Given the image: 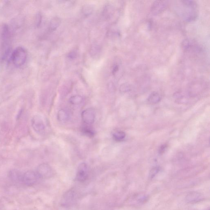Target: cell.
<instances>
[{"mask_svg": "<svg viewBox=\"0 0 210 210\" xmlns=\"http://www.w3.org/2000/svg\"><path fill=\"white\" fill-rule=\"evenodd\" d=\"M61 23V20L58 17H53L51 20L50 24V30L52 31H54L58 27Z\"/></svg>", "mask_w": 210, "mask_h": 210, "instance_id": "obj_12", "label": "cell"}, {"mask_svg": "<svg viewBox=\"0 0 210 210\" xmlns=\"http://www.w3.org/2000/svg\"><path fill=\"white\" fill-rule=\"evenodd\" d=\"M83 97L80 95L72 96L69 98V102L73 105H80L83 102Z\"/></svg>", "mask_w": 210, "mask_h": 210, "instance_id": "obj_14", "label": "cell"}, {"mask_svg": "<svg viewBox=\"0 0 210 210\" xmlns=\"http://www.w3.org/2000/svg\"><path fill=\"white\" fill-rule=\"evenodd\" d=\"M36 172L40 178H49L53 175V169L49 165L46 163H43L38 166Z\"/></svg>", "mask_w": 210, "mask_h": 210, "instance_id": "obj_3", "label": "cell"}, {"mask_svg": "<svg viewBox=\"0 0 210 210\" xmlns=\"http://www.w3.org/2000/svg\"><path fill=\"white\" fill-rule=\"evenodd\" d=\"M23 174L17 170H10L9 173V177L12 181L16 183H22Z\"/></svg>", "mask_w": 210, "mask_h": 210, "instance_id": "obj_9", "label": "cell"}, {"mask_svg": "<svg viewBox=\"0 0 210 210\" xmlns=\"http://www.w3.org/2000/svg\"><path fill=\"white\" fill-rule=\"evenodd\" d=\"M12 61L16 67L24 65L26 62L27 53L26 51L21 46H18L14 50L11 55Z\"/></svg>", "mask_w": 210, "mask_h": 210, "instance_id": "obj_2", "label": "cell"}, {"mask_svg": "<svg viewBox=\"0 0 210 210\" xmlns=\"http://www.w3.org/2000/svg\"><path fill=\"white\" fill-rule=\"evenodd\" d=\"M167 146L165 145H163L161 146L159 149V152L160 154H162L165 152V149H166Z\"/></svg>", "mask_w": 210, "mask_h": 210, "instance_id": "obj_24", "label": "cell"}, {"mask_svg": "<svg viewBox=\"0 0 210 210\" xmlns=\"http://www.w3.org/2000/svg\"><path fill=\"white\" fill-rule=\"evenodd\" d=\"M161 99V96L158 92H153L148 98V102L149 104H155L159 102Z\"/></svg>", "mask_w": 210, "mask_h": 210, "instance_id": "obj_11", "label": "cell"}, {"mask_svg": "<svg viewBox=\"0 0 210 210\" xmlns=\"http://www.w3.org/2000/svg\"><path fill=\"white\" fill-rule=\"evenodd\" d=\"M118 70H119V66L118 65H115L113 66V68H112V73L114 75L117 72H118Z\"/></svg>", "mask_w": 210, "mask_h": 210, "instance_id": "obj_22", "label": "cell"}, {"mask_svg": "<svg viewBox=\"0 0 210 210\" xmlns=\"http://www.w3.org/2000/svg\"></svg>", "mask_w": 210, "mask_h": 210, "instance_id": "obj_25", "label": "cell"}, {"mask_svg": "<svg viewBox=\"0 0 210 210\" xmlns=\"http://www.w3.org/2000/svg\"><path fill=\"white\" fill-rule=\"evenodd\" d=\"M159 170V169L158 168H154L152 169L151 170V176H154L155 175V174H157V173L158 172Z\"/></svg>", "mask_w": 210, "mask_h": 210, "instance_id": "obj_21", "label": "cell"}, {"mask_svg": "<svg viewBox=\"0 0 210 210\" xmlns=\"http://www.w3.org/2000/svg\"><path fill=\"white\" fill-rule=\"evenodd\" d=\"M83 133L86 136L89 137H93L95 135V132L88 127H84L82 129Z\"/></svg>", "mask_w": 210, "mask_h": 210, "instance_id": "obj_17", "label": "cell"}, {"mask_svg": "<svg viewBox=\"0 0 210 210\" xmlns=\"http://www.w3.org/2000/svg\"><path fill=\"white\" fill-rule=\"evenodd\" d=\"M42 17L41 15L40 14L38 13L37 16L36 22L37 26H39L40 25L42 22Z\"/></svg>", "mask_w": 210, "mask_h": 210, "instance_id": "obj_20", "label": "cell"}, {"mask_svg": "<svg viewBox=\"0 0 210 210\" xmlns=\"http://www.w3.org/2000/svg\"><path fill=\"white\" fill-rule=\"evenodd\" d=\"M182 6L181 10V15L187 22H191L195 19L197 17V4L194 1H181Z\"/></svg>", "mask_w": 210, "mask_h": 210, "instance_id": "obj_1", "label": "cell"}, {"mask_svg": "<svg viewBox=\"0 0 210 210\" xmlns=\"http://www.w3.org/2000/svg\"><path fill=\"white\" fill-rule=\"evenodd\" d=\"M69 117V115L65 110L61 109L58 112L57 118L59 121L65 122L68 120Z\"/></svg>", "mask_w": 210, "mask_h": 210, "instance_id": "obj_13", "label": "cell"}, {"mask_svg": "<svg viewBox=\"0 0 210 210\" xmlns=\"http://www.w3.org/2000/svg\"><path fill=\"white\" fill-rule=\"evenodd\" d=\"M112 8L110 5H107L104 9V14L105 17H108L111 16L112 12Z\"/></svg>", "mask_w": 210, "mask_h": 210, "instance_id": "obj_18", "label": "cell"}, {"mask_svg": "<svg viewBox=\"0 0 210 210\" xmlns=\"http://www.w3.org/2000/svg\"><path fill=\"white\" fill-rule=\"evenodd\" d=\"M89 170L88 165L83 162L79 165L76 175V180L83 182L86 180L88 176Z\"/></svg>", "mask_w": 210, "mask_h": 210, "instance_id": "obj_6", "label": "cell"}, {"mask_svg": "<svg viewBox=\"0 0 210 210\" xmlns=\"http://www.w3.org/2000/svg\"><path fill=\"white\" fill-rule=\"evenodd\" d=\"M94 8L91 5L86 4L82 8V13L85 16L89 15L91 14L93 11Z\"/></svg>", "mask_w": 210, "mask_h": 210, "instance_id": "obj_16", "label": "cell"}, {"mask_svg": "<svg viewBox=\"0 0 210 210\" xmlns=\"http://www.w3.org/2000/svg\"><path fill=\"white\" fill-rule=\"evenodd\" d=\"M126 134L125 132L122 131H117L113 134V138L117 141H122L125 139Z\"/></svg>", "mask_w": 210, "mask_h": 210, "instance_id": "obj_15", "label": "cell"}, {"mask_svg": "<svg viewBox=\"0 0 210 210\" xmlns=\"http://www.w3.org/2000/svg\"><path fill=\"white\" fill-rule=\"evenodd\" d=\"M39 178L37 172L28 171L23 174L22 183L25 185L31 186L36 184Z\"/></svg>", "mask_w": 210, "mask_h": 210, "instance_id": "obj_4", "label": "cell"}, {"mask_svg": "<svg viewBox=\"0 0 210 210\" xmlns=\"http://www.w3.org/2000/svg\"><path fill=\"white\" fill-rule=\"evenodd\" d=\"M32 125L33 129L37 133L42 134L45 133V126L42 118L40 116H34L32 119Z\"/></svg>", "mask_w": 210, "mask_h": 210, "instance_id": "obj_5", "label": "cell"}, {"mask_svg": "<svg viewBox=\"0 0 210 210\" xmlns=\"http://www.w3.org/2000/svg\"><path fill=\"white\" fill-rule=\"evenodd\" d=\"M81 117L83 122L87 125L93 123L95 118V112L92 108L86 109L82 112Z\"/></svg>", "mask_w": 210, "mask_h": 210, "instance_id": "obj_7", "label": "cell"}, {"mask_svg": "<svg viewBox=\"0 0 210 210\" xmlns=\"http://www.w3.org/2000/svg\"><path fill=\"white\" fill-rule=\"evenodd\" d=\"M92 49H94V50H93L91 49V53H92V55H97V53H98V48H97V46H94L93 48H92Z\"/></svg>", "mask_w": 210, "mask_h": 210, "instance_id": "obj_23", "label": "cell"}, {"mask_svg": "<svg viewBox=\"0 0 210 210\" xmlns=\"http://www.w3.org/2000/svg\"><path fill=\"white\" fill-rule=\"evenodd\" d=\"M75 192L73 190H71L67 192L64 195L63 201V204L65 205H71L72 203L75 200L76 198Z\"/></svg>", "mask_w": 210, "mask_h": 210, "instance_id": "obj_10", "label": "cell"}, {"mask_svg": "<svg viewBox=\"0 0 210 210\" xmlns=\"http://www.w3.org/2000/svg\"><path fill=\"white\" fill-rule=\"evenodd\" d=\"M167 4L165 1H157L154 3L152 6L151 11L154 15H157L162 12L167 7Z\"/></svg>", "mask_w": 210, "mask_h": 210, "instance_id": "obj_8", "label": "cell"}, {"mask_svg": "<svg viewBox=\"0 0 210 210\" xmlns=\"http://www.w3.org/2000/svg\"><path fill=\"white\" fill-rule=\"evenodd\" d=\"M76 57H77V53L74 51L71 52L68 55V57L70 60H74L76 58Z\"/></svg>", "mask_w": 210, "mask_h": 210, "instance_id": "obj_19", "label": "cell"}]
</instances>
